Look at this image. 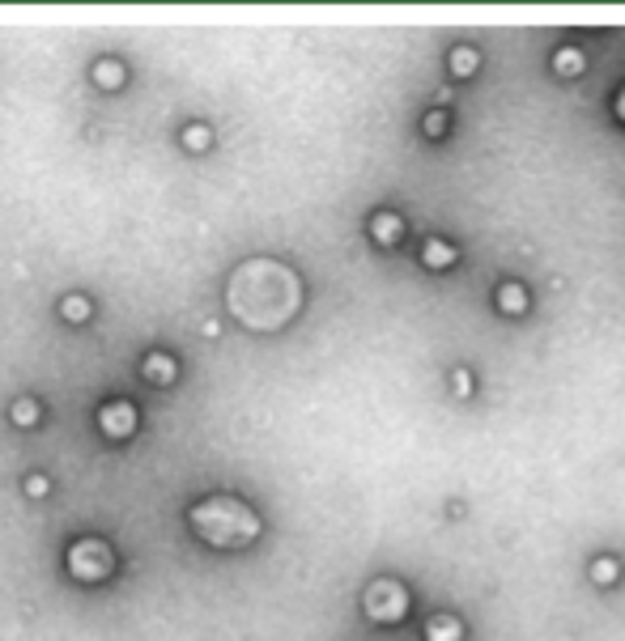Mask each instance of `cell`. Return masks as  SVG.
I'll return each instance as SVG.
<instances>
[{
	"instance_id": "obj_1",
	"label": "cell",
	"mask_w": 625,
	"mask_h": 641,
	"mask_svg": "<svg viewBox=\"0 0 625 641\" xmlns=\"http://www.w3.org/2000/svg\"><path fill=\"white\" fill-rule=\"evenodd\" d=\"M298 298H302L298 276L276 259L239 263V272L230 276V289H226V302H230L234 319L256 327V331H276L298 311Z\"/></svg>"
},
{
	"instance_id": "obj_2",
	"label": "cell",
	"mask_w": 625,
	"mask_h": 641,
	"mask_svg": "<svg viewBox=\"0 0 625 641\" xmlns=\"http://www.w3.org/2000/svg\"><path fill=\"white\" fill-rule=\"evenodd\" d=\"M191 527L209 540V544H217V548H243V544H251L256 535H260V518H256V510L247 505V501H239V497H204V501H196L191 505Z\"/></svg>"
},
{
	"instance_id": "obj_3",
	"label": "cell",
	"mask_w": 625,
	"mask_h": 641,
	"mask_svg": "<svg viewBox=\"0 0 625 641\" xmlns=\"http://www.w3.org/2000/svg\"><path fill=\"white\" fill-rule=\"evenodd\" d=\"M404 612H409V595H404V586H400V582L383 577V582H374V586L366 590V616H370V620H379V625H396Z\"/></svg>"
},
{
	"instance_id": "obj_4",
	"label": "cell",
	"mask_w": 625,
	"mask_h": 641,
	"mask_svg": "<svg viewBox=\"0 0 625 641\" xmlns=\"http://www.w3.org/2000/svg\"><path fill=\"white\" fill-rule=\"evenodd\" d=\"M111 548L102 544V540H77L73 548H69V569L81 577V582H102L106 573H111Z\"/></svg>"
},
{
	"instance_id": "obj_5",
	"label": "cell",
	"mask_w": 625,
	"mask_h": 641,
	"mask_svg": "<svg viewBox=\"0 0 625 641\" xmlns=\"http://www.w3.org/2000/svg\"><path fill=\"white\" fill-rule=\"evenodd\" d=\"M98 425H102V433H106V438H128V433L136 429V408H132L128 400L102 403V412H98Z\"/></svg>"
},
{
	"instance_id": "obj_6",
	"label": "cell",
	"mask_w": 625,
	"mask_h": 641,
	"mask_svg": "<svg viewBox=\"0 0 625 641\" xmlns=\"http://www.w3.org/2000/svg\"><path fill=\"white\" fill-rule=\"evenodd\" d=\"M464 637V625L455 616H430L426 625V641H459Z\"/></svg>"
},
{
	"instance_id": "obj_7",
	"label": "cell",
	"mask_w": 625,
	"mask_h": 641,
	"mask_svg": "<svg viewBox=\"0 0 625 641\" xmlns=\"http://www.w3.org/2000/svg\"><path fill=\"white\" fill-rule=\"evenodd\" d=\"M145 378H154V383H175V357L149 353V357H145Z\"/></svg>"
},
{
	"instance_id": "obj_8",
	"label": "cell",
	"mask_w": 625,
	"mask_h": 641,
	"mask_svg": "<svg viewBox=\"0 0 625 641\" xmlns=\"http://www.w3.org/2000/svg\"><path fill=\"white\" fill-rule=\"evenodd\" d=\"M498 302H502L506 315H519V311H528V289H524V285H502Z\"/></svg>"
},
{
	"instance_id": "obj_9",
	"label": "cell",
	"mask_w": 625,
	"mask_h": 641,
	"mask_svg": "<svg viewBox=\"0 0 625 641\" xmlns=\"http://www.w3.org/2000/svg\"><path fill=\"white\" fill-rule=\"evenodd\" d=\"M426 263H430V268H446V263H455V246H446L443 238H426Z\"/></svg>"
},
{
	"instance_id": "obj_10",
	"label": "cell",
	"mask_w": 625,
	"mask_h": 641,
	"mask_svg": "<svg viewBox=\"0 0 625 641\" xmlns=\"http://www.w3.org/2000/svg\"><path fill=\"white\" fill-rule=\"evenodd\" d=\"M553 69H557L561 77H574V73H583V56H579L574 47H566V51L553 56Z\"/></svg>"
},
{
	"instance_id": "obj_11",
	"label": "cell",
	"mask_w": 625,
	"mask_h": 641,
	"mask_svg": "<svg viewBox=\"0 0 625 641\" xmlns=\"http://www.w3.org/2000/svg\"><path fill=\"white\" fill-rule=\"evenodd\" d=\"M374 238H379V242H396V238H400V217L379 213V217H374Z\"/></svg>"
},
{
	"instance_id": "obj_12",
	"label": "cell",
	"mask_w": 625,
	"mask_h": 641,
	"mask_svg": "<svg viewBox=\"0 0 625 641\" xmlns=\"http://www.w3.org/2000/svg\"><path fill=\"white\" fill-rule=\"evenodd\" d=\"M94 77H98V85H119V81H124V64H119V60H98Z\"/></svg>"
},
{
	"instance_id": "obj_13",
	"label": "cell",
	"mask_w": 625,
	"mask_h": 641,
	"mask_svg": "<svg viewBox=\"0 0 625 641\" xmlns=\"http://www.w3.org/2000/svg\"><path fill=\"white\" fill-rule=\"evenodd\" d=\"M451 69H455L459 77H468V73H476V56H472L468 47H459V51H451Z\"/></svg>"
},
{
	"instance_id": "obj_14",
	"label": "cell",
	"mask_w": 625,
	"mask_h": 641,
	"mask_svg": "<svg viewBox=\"0 0 625 641\" xmlns=\"http://www.w3.org/2000/svg\"><path fill=\"white\" fill-rule=\"evenodd\" d=\"M86 315H89V298H81V293L64 298V319H86Z\"/></svg>"
},
{
	"instance_id": "obj_15",
	"label": "cell",
	"mask_w": 625,
	"mask_h": 641,
	"mask_svg": "<svg viewBox=\"0 0 625 641\" xmlns=\"http://www.w3.org/2000/svg\"><path fill=\"white\" fill-rule=\"evenodd\" d=\"M34 416H39V403H34V400H17V403H13V420H17V425H34Z\"/></svg>"
},
{
	"instance_id": "obj_16",
	"label": "cell",
	"mask_w": 625,
	"mask_h": 641,
	"mask_svg": "<svg viewBox=\"0 0 625 641\" xmlns=\"http://www.w3.org/2000/svg\"><path fill=\"white\" fill-rule=\"evenodd\" d=\"M183 141H187L191 149H204V145H209V128H204V123H191V128L183 132Z\"/></svg>"
},
{
	"instance_id": "obj_17",
	"label": "cell",
	"mask_w": 625,
	"mask_h": 641,
	"mask_svg": "<svg viewBox=\"0 0 625 641\" xmlns=\"http://www.w3.org/2000/svg\"><path fill=\"white\" fill-rule=\"evenodd\" d=\"M591 573H596V582H613V577H617V565H613V561H596V565H591Z\"/></svg>"
},
{
	"instance_id": "obj_18",
	"label": "cell",
	"mask_w": 625,
	"mask_h": 641,
	"mask_svg": "<svg viewBox=\"0 0 625 641\" xmlns=\"http://www.w3.org/2000/svg\"><path fill=\"white\" fill-rule=\"evenodd\" d=\"M26 493H30V497H43V493H47V476H30V480H26Z\"/></svg>"
},
{
	"instance_id": "obj_19",
	"label": "cell",
	"mask_w": 625,
	"mask_h": 641,
	"mask_svg": "<svg viewBox=\"0 0 625 641\" xmlns=\"http://www.w3.org/2000/svg\"><path fill=\"white\" fill-rule=\"evenodd\" d=\"M426 128H430V136H443V115H430Z\"/></svg>"
},
{
	"instance_id": "obj_20",
	"label": "cell",
	"mask_w": 625,
	"mask_h": 641,
	"mask_svg": "<svg viewBox=\"0 0 625 641\" xmlns=\"http://www.w3.org/2000/svg\"><path fill=\"white\" fill-rule=\"evenodd\" d=\"M617 115L625 119V89H621V98H617Z\"/></svg>"
}]
</instances>
